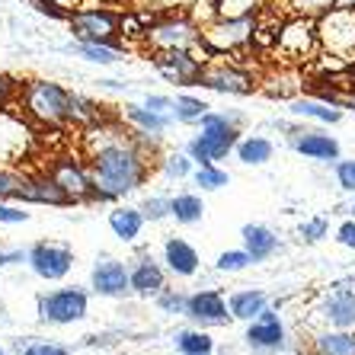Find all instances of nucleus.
I'll use <instances>...</instances> for the list:
<instances>
[{
    "label": "nucleus",
    "mask_w": 355,
    "mask_h": 355,
    "mask_svg": "<svg viewBox=\"0 0 355 355\" xmlns=\"http://www.w3.org/2000/svg\"><path fill=\"white\" fill-rule=\"evenodd\" d=\"M227 307H231L234 320L250 323L269 307V295H266L263 288H240V291H231V295H227Z\"/></svg>",
    "instance_id": "27"
},
{
    "label": "nucleus",
    "mask_w": 355,
    "mask_h": 355,
    "mask_svg": "<svg viewBox=\"0 0 355 355\" xmlns=\"http://www.w3.org/2000/svg\"><path fill=\"white\" fill-rule=\"evenodd\" d=\"M13 99H19V83L13 77L0 74V109H7Z\"/></svg>",
    "instance_id": "47"
},
{
    "label": "nucleus",
    "mask_w": 355,
    "mask_h": 355,
    "mask_svg": "<svg viewBox=\"0 0 355 355\" xmlns=\"http://www.w3.org/2000/svg\"><path fill=\"white\" fill-rule=\"evenodd\" d=\"M29 211L26 205H13V202H0V224H26L29 221Z\"/></svg>",
    "instance_id": "45"
},
{
    "label": "nucleus",
    "mask_w": 355,
    "mask_h": 355,
    "mask_svg": "<svg viewBox=\"0 0 355 355\" xmlns=\"http://www.w3.org/2000/svg\"><path fill=\"white\" fill-rule=\"evenodd\" d=\"M144 224H148V218L135 205H116L109 211V231L116 234L122 243H135L141 237V231H144Z\"/></svg>",
    "instance_id": "26"
},
{
    "label": "nucleus",
    "mask_w": 355,
    "mask_h": 355,
    "mask_svg": "<svg viewBox=\"0 0 355 355\" xmlns=\"http://www.w3.org/2000/svg\"><path fill=\"white\" fill-rule=\"evenodd\" d=\"M58 3H64L67 10H74V7H80V0H58Z\"/></svg>",
    "instance_id": "52"
},
{
    "label": "nucleus",
    "mask_w": 355,
    "mask_h": 355,
    "mask_svg": "<svg viewBox=\"0 0 355 355\" xmlns=\"http://www.w3.org/2000/svg\"><path fill=\"white\" fill-rule=\"evenodd\" d=\"M336 7H349V10H355V0H336Z\"/></svg>",
    "instance_id": "53"
},
{
    "label": "nucleus",
    "mask_w": 355,
    "mask_h": 355,
    "mask_svg": "<svg viewBox=\"0 0 355 355\" xmlns=\"http://www.w3.org/2000/svg\"><path fill=\"white\" fill-rule=\"evenodd\" d=\"M317 39H320V49L330 55H339V58L355 55V10L333 7L330 13H323L317 19Z\"/></svg>",
    "instance_id": "12"
},
{
    "label": "nucleus",
    "mask_w": 355,
    "mask_h": 355,
    "mask_svg": "<svg viewBox=\"0 0 355 355\" xmlns=\"http://www.w3.org/2000/svg\"><path fill=\"white\" fill-rule=\"evenodd\" d=\"M266 0H215V17H257Z\"/></svg>",
    "instance_id": "37"
},
{
    "label": "nucleus",
    "mask_w": 355,
    "mask_h": 355,
    "mask_svg": "<svg viewBox=\"0 0 355 355\" xmlns=\"http://www.w3.org/2000/svg\"><path fill=\"white\" fill-rule=\"evenodd\" d=\"M157 164H160V173L176 182L192 180V173H196V160H192L186 150H164V157H160Z\"/></svg>",
    "instance_id": "33"
},
{
    "label": "nucleus",
    "mask_w": 355,
    "mask_h": 355,
    "mask_svg": "<svg viewBox=\"0 0 355 355\" xmlns=\"http://www.w3.org/2000/svg\"><path fill=\"white\" fill-rule=\"evenodd\" d=\"M253 266V259H250V253L243 247L240 250H224L221 257L215 259V269L224 275H234V272H243V269H250Z\"/></svg>",
    "instance_id": "39"
},
{
    "label": "nucleus",
    "mask_w": 355,
    "mask_h": 355,
    "mask_svg": "<svg viewBox=\"0 0 355 355\" xmlns=\"http://www.w3.org/2000/svg\"><path fill=\"white\" fill-rule=\"evenodd\" d=\"M288 144L295 154H301L307 160H317V164H336L343 157L339 141L327 132H301V128H295L288 135Z\"/></svg>",
    "instance_id": "19"
},
{
    "label": "nucleus",
    "mask_w": 355,
    "mask_h": 355,
    "mask_svg": "<svg viewBox=\"0 0 355 355\" xmlns=\"http://www.w3.org/2000/svg\"><path fill=\"white\" fill-rule=\"evenodd\" d=\"M19 182H23V173H19V170L0 166V202H17Z\"/></svg>",
    "instance_id": "42"
},
{
    "label": "nucleus",
    "mask_w": 355,
    "mask_h": 355,
    "mask_svg": "<svg viewBox=\"0 0 355 355\" xmlns=\"http://www.w3.org/2000/svg\"><path fill=\"white\" fill-rule=\"evenodd\" d=\"M17 202H23V205H51V208L74 205L71 196L61 189L58 182L51 180V173H23Z\"/></svg>",
    "instance_id": "18"
},
{
    "label": "nucleus",
    "mask_w": 355,
    "mask_h": 355,
    "mask_svg": "<svg viewBox=\"0 0 355 355\" xmlns=\"http://www.w3.org/2000/svg\"><path fill=\"white\" fill-rule=\"evenodd\" d=\"M74 42H122V17L109 7H77L67 17Z\"/></svg>",
    "instance_id": "7"
},
{
    "label": "nucleus",
    "mask_w": 355,
    "mask_h": 355,
    "mask_svg": "<svg viewBox=\"0 0 355 355\" xmlns=\"http://www.w3.org/2000/svg\"><path fill=\"white\" fill-rule=\"evenodd\" d=\"M29 7H33L35 13H42V17L61 19V23H67V17H71V10H67L64 3H58V0H29Z\"/></svg>",
    "instance_id": "43"
},
{
    "label": "nucleus",
    "mask_w": 355,
    "mask_h": 355,
    "mask_svg": "<svg viewBox=\"0 0 355 355\" xmlns=\"http://www.w3.org/2000/svg\"><path fill=\"white\" fill-rule=\"evenodd\" d=\"M0 355H10V352H7V349H3V346H0Z\"/></svg>",
    "instance_id": "55"
},
{
    "label": "nucleus",
    "mask_w": 355,
    "mask_h": 355,
    "mask_svg": "<svg viewBox=\"0 0 355 355\" xmlns=\"http://www.w3.org/2000/svg\"><path fill=\"white\" fill-rule=\"evenodd\" d=\"M211 51L205 45L198 49H173V51H157L154 55V67L164 80L176 83V87H198L202 67H205Z\"/></svg>",
    "instance_id": "9"
},
{
    "label": "nucleus",
    "mask_w": 355,
    "mask_h": 355,
    "mask_svg": "<svg viewBox=\"0 0 355 355\" xmlns=\"http://www.w3.org/2000/svg\"><path fill=\"white\" fill-rule=\"evenodd\" d=\"M186 301H189V295H182V291H176V288H164L154 297L157 311L166 317H186Z\"/></svg>",
    "instance_id": "38"
},
{
    "label": "nucleus",
    "mask_w": 355,
    "mask_h": 355,
    "mask_svg": "<svg viewBox=\"0 0 355 355\" xmlns=\"http://www.w3.org/2000/svg\"><path fill=\"white\" fill-rule=\"evenodd\" d=\"M307 352H317V355H355V330L320 327V330L311 336Z\"/></svg>",
    "instance_id": "23"
},
{
    "label": "nucleus",
    "mask_w": 355,
    "mask_h": 355,
    "mask_svg": "<svg viewBox=\"0 0 355 355\" xmlns=\"http://www.w3.org/2000/svg\"><path fill=\"white\" fill-rule=\"evenodd\" d=\"M164 266L176 279H192L202 269V257L186 237H166L164 240Z\"/></svg>",
    "instance_id": "21"
},
{
    "label": "nucleus",
    "mask_w": 355,
    "mask_h": 355,
    "mask_svg": "<svg viewBox=\"0 0 355 355\" xmlns=\"http://www.w3.org/2000/svg\"><path fill=\"white\" fill-rule=\"evenodd\" d=\"M288 112L295 119H314L320 125H336L343 122V106H333L320 96H297L288 103Z\"/></svg>",
    "instance_id": "24"
},
{
    "label": "nucleus",
    "mask_w": 355,
    "mask_h": 355,
    "mask_svg": "<svg viewBox=\"0 0 355 355\" xmlns=\"http://www.w3.org/2000/svg\"><path fill=\"white\" fill-rule=\"evenodd\" d=\"M192 182H196L202 192H218V189H224V186L231 182V173H227L224 166H218V164H198L196 173H192Z\"/></svg>",
    "instance_id": "35"
},
{
    "label": "nucleus",
    "mask_w": 355,
    "mask_h": 355,
    "mask_svg": "<svg viewBox=\"0 0 355 355\" xmlns=\"http://www.w3.org/2000/svg\"><path fill=\"white\" fill-rule=\"evenodd\" d=\"M23 355H71V349L61 346V343H49V339H39V343H29L23 349Z\"/></svg>",
    "instance_id": "46"
},
{
    "label": "nucleus",
    "mask_w": 355,
    "mask_h": 355,
    "mask_svg": "<svg viewBox=\"0 0 355 355\" xmlns=\"http://www.w3.org/2000/svg\"><path fill=\"white\" fill-rule=\"evenodd\" d=\"M77 257L74 250L67 243H58V240H35L33 247L26 250V266L33 269L35 279L42 282H61L71 275Z\"/></svg>",
    "instance_id": "8"
},
{
    "label": "nucleus",
    "mask_w": 355,
    "mask_h": 355,
    "mask_svg": "<svg viewBox=\"0 0 355 355\" xmlns=\"http://www.w3.org/2000/svg\"><path fill=\"white\" fill-rule=\"evenodd\" d=\"M90 291L99 297H128L132 295V275L128 263L116 257H103L90 269Z\"/></svg>",
    "instance_id": "17"
},
{
    "label": "nucleus",
    "mask_w": 355,
    "mask_h": 355,
    "mask_svg": "<svg viewBox=\"0 0 355 355\" xmlns=\"http://www.w3.org/2000/svg\"><path fill=\"white\" fill-rule=\"evenodd\" d=\"M170 218H173L176 224H198L202 218H205V202H202V196L198 192H176L173 198H170Z\"/></svg>",
    "instance_id": "31"
},
{
    "label": "nucleus",
    "mask_w": 355,
    "mask_h": 355,
    "mask_svg": "<svg viewBox=\"0 0 355 355\" xmlns=\"http://www.w3.org/2000/svg\"><path fill=\"white\" fill-rule=\"evenodd\" d=\"M99 87H106V90H122L125 83H119V80H99Z\"/></svg>",
    "instance_id": "51"
},
{
    "label": "nucleus",
    "mask_w": 355,
    "mask_h": 355,
    "mask_svg": "<svg viewBox=\"0 0 355 355\" xmlns=\"http://www.w3.org/2000/svg\"><path fill=\"white\" fill-rule=\"evenodd\" d=\"M257 39V17H215L202 26V42L211 55H237Z\"/></svg>",
    "instance_id": "6"
},
{
    "label": "nucleus",
    "mask_w": 355,
    "mask_h": 355,
    "mask_svg": "<svg viewBox=\"0 0 355 355\" xmlns=\"http://www.w3.org/2000/svg\"><path fill=\"white\" fill-rule=\"evenodd\" d=\"M282 3H285L288 17H311V19H320L323 13H330L336 7V0H282Z\"/></svg>",
    "instance_id": "36"
},
{
    "label": "nucleus",
    "mask_w": 355,
    "mask_h": 355,
    "mask_svg": "<svg viewBox=\"0 0 355 355\" xmlns=\"http://www.w3.org/2000/svg\"><path fill=\"white\" fill-rule=\"evenodd\" d=\"M176 349L182 355H202V352H215V336L202 327H192V330H180L176 333Z\"/></svg>",
    "instance_id": "34"
},
{
    "label": "nucleus",
    "mask_w": 355,
    "mask_h": 355,
    "mask_svg": "<svg viewBox=\"0 0 355 355\" xmlns=\"http://www.w3.org/2000/svg\"><path fill=\"white\" fill-rule=\"evenodd\" d=\"M154 160L132 141V135L109 128L106 122L87 128V166L93 176V202H119L138 192L150 176Z\"/></svg>",
    "instance_id": "1"
},
{
    "label": "nucleus",
    "mask_w": 355,
    "mask_h": 355,
    "mask_svg": "<svg viewBox=\"0 0 355 355\" xmlns=\"http://www.w3.org/2000/svg\"><path fill=\"white\" fill-rule=\"evenodd\" d=\"M122 119L132 125V128L148 132V135H166L170 122H173V116H170V112H157V109L138 106V103H125V106H122Z\"/></svg>",
    "instance_id": "25"
},
{
    "label": "nucleus",
    "mask_w": 355,
    "mask_h": 355,
    "mask_svg": "<svg viewBox=\"0 0 355 355\" xmlns=\"http://www.w3.org/2000/svg\"><path fill=\"white\" fill-rule=\"evenodd\" d=\"M240 240H243V250L250 253L253 266L257 263H266V259H272L279 253L282 240L272 227H266V224H243V231H240Z\"/></svg>",
    "instance_id": "22"
},
{
    "label": "nucleus",
    "mask_w": 355,
    "mask_h": 355,
    "mask_svg": "<svg viewBox=\"0 0 355 355\" xmlns=\"http://www.w3.org/2000/svg\"><path fill=\"white\" fill-rule=\"evenodd\" d=\"M314 320L320 327L355 330V279L336 282L330 291H323L314 304Z\"/></svg>",
    "instance_id": "11"
},
{
    "label": "nucleus",
    "mask_w": 355,
    "mask_h": 355,
    "mask_svg": "<svg viewBox=\"0 0 355 355\" xmlns=\"http://www.w3.org/2000/svg\"><path fill=\"white\" fill-rule=\"evenodd\" d=\"M71 96L74 90L55 80H29L26 87H19V103H23L26 116L49 128L71 125Z\"/></svg>",
    "instance_id": "3"
},
{
    "label": "nucleus",
    "mask_w": 355,
    "mask_h": 355,
    "mask_svg": "<svg viewBox=\"0 0 355 355\" xmlns=\"http://www.w3.org/2000/svg\"><path fill=\"white\" fill-rule=\"evenodd\" d=\"M106 122V109L99 106L96 99L90 96H83V93H74L71 96V125L74 128H96V125Z\"/></svg>",
    "instance_id": "30"
},
{
    "label": "nucleus",
    "mask_w": 355,
    "mask_h": 355,
    "mask_svg": "<svg viewBox=\"0 0 355 355\" xmlns=\"http://www.w3.org/2000/svg\"><path fill=\"white\" fill-rule=\"evenodd\" d=\"M170 198L173 196H160V192H150V196H144V202H141V211H144V218L148 221H164V218H170Z\"/></svg>",
    "instance_id": "40"
},
{
    "label": "nucleus",
    "mask_w": 355,
    "mask_h": 355,
    "mask_svg": "<svg viewBox=\"0 0 355 355\" xmlns=\"http://www.w3.org/2000/svg\"><path fill=\"white\" fill-rule=\"evenodd\" d=\"M39 320L51 323V327H71V323L87 320L90 314V291L77 288V285H64V288L42 291L39 301Z\"/></svg>",
    "instance_id": "4"
},
{
    "label": "nucleus",
    "mask_w": 355,
    "mask_h": 355,
    "mask_svg": "<svg viewBox=\"0 0 355 355\" xmlns=\"http://www.w3.org/2000/svg\"><path fill=\"white\" fill-rule=\"evenodd\" d=\"M186 317H189L196 327L202 330H215V327H227L234 320L231 307H227V297L221 288H202L192 291L189 301H186Z\"/></svg>",
    "instance_id": "15"
},
{
    "label": "nucleus",
    "mask_w": 355,
    "mask_h": 355,
    "mask_svg": "<svg viewBox=\"0 0 355 355\" xmlns=\"http://www.w3.org/2000/svg\"><path fill=\"white\" fill-rule=\"evenodd\" d=\"M336 243L346 250H355V218H349L336 227Z\"/></svg>",
    "instance_id": "48"
},
{
    "label": "nucleus",
    "mask_w": 355,
    "mask_h": 355,
    "mask_svg": "<svg viewBox=\"0 0 355 355\" xmlns=\"http://www.w3.org/2000/svg\"><path fill=\"white\" fill-rule=\"evenodd\" d=\"M144 106L157 109V112H170V116H173V96H160V93H148V99H144Z\"/></svg>",
    "instance_id": "49"
},
{
    "label": "nucleus",
    "mask_w": 355,
    "mask_h": 355,
    "mask_svg": "<svg viewBox=\"0 0 355 355\" xmlns=\"http://www.w3.org/2000/svg\"><path fill=\"white\" fill-rule=\"evenodd\" d=\"M243 343H247L250 352L257 355H279L288 349V330H285V320L275 307H266L257 320L247 323V333H243Z\"/></svg>",
    "instance_id": "13"
},
{
    "label": "nucleus",
    "mask_w": 355,
    "mask_h": 355,
    "mask_svg": "<svg viewBox=\"0 0 355 355\" xmlns=\"http://www.w3.org/2000/svg\"><path fill=\"white\" fill-rule=\"evenodd\" d=\"M297 237L304 240V243H320L323 237H330V221L327 218H307L301 227H297Z\"/></svg>",
    "instance_id": "41"
},
{
    "label": "nucleus",
    "mask_w": 355,
    "mask_h": 355,
    "mask_svg": "<svg viewBox=\"0 0 355 355\" xmlns=\"http://www.w3.org/2000/svg\"><path fill=\"white\" fill-rule=\"evenodd\" d=\"M320 49L317 39V19L311 17H288L275 29V51L288 61H307Z\"/></svg>",
    "instance_id": "10"
},
{
    "label": "nucleus",
    "mask_w": 355,
    "mask_h": 355,
    "mask_svg": "<svg viewBox=\"0 0 355 355\" xmlns=\"http://www.w3.org/2000/svg\"><path fill=\"white\" fill-rule=\"evenodd\" d=\"M144 42H148V49L154 51V55H157V51L198 49V45H205V42H202V26H198L196 19L182 17V13L150 19L148 29H144Z\"/></svg>",
    "instance_id": "5"
},
{
    "label": "nucleus",
    "mask_w": 355,
    "mask_h": 355,
    "mask_svg": "<svg viewBox=\"0 0 355 355\" xmlns=\"http://www.w3.org/2000/svg\"><path fill=\"white\" fill-rule=\"evenodd\" d=\"M202 355H215V352H202Z\"/></svg>",
    "instance_id": "56"
},
{
    "label": "nucleus",
    "mask_w": 355,
    "mask_h": 355,
    "mask_svg": "<svg viewBox=\"0 0 355 355\" xmlns=\"http://www.w3.org/2000/svg\"><path fill=\"white\" fill-rule=\"evenodd\" d=\"M208 109H211V106H208L202 96H192V93H180V96L173 99V122H180V125H198Z\"/></svg>",
    "instance_id": "32"
},
{
    "label": "nucleus",
    "mask_w": 355,
    "mask_h": 355,
    "mask_svg": "<svg viewBox=\"0 0 355 355\" xmlns=\"http://www.w3.org/2000/svg\"><path fill=\"white\" fill-rule=\"evenodd\" d=\"M234 154H237L240 164H247V166H263L272 160L275 154V144L266 135H240L237 141V148H234Z\"/></svg>",
    "instance_id": "29"
},
{
    "label": "nucleus",
    "mask_w": 355,
    "mask_h": 355,
    "mask_svg": "<svg viewBox=\"0 0 355 355\" xmlns=\"http://www.w3.org/2000/svg\"><path fill=\"white\" fill-rule=\"evenodd\" d=\"M26 263V250H3L0 247V269H7V266H19Z\"/></svg>",
    "instance_id": "50"
},
{
    "label": "nucleus",
    "mask_w": 355,
    "mask_h": 355,
    "mask_svg": "<svg viewBox=\"0 0 355 355\" xmlns=\"http://www.w3.org/2000/svg\"><path fill=\"white\" fill-rule=\"evenodd\" d=\"M333 166H336V182H339V189L349 192V196H355V160H343V157H339Z\"/></svg>",
    "instance_id": "44"
},
{
    "label": "nucleus",
    "mask_w": 355,
    "mask_h": 355,
    "mask_svg": "<svg viewBox=\"0 0 355 355\" xmlns=\"http://www.w3.org/2000/svg\"><path fill=\"white\" fill-rule=\"evenodd\" d=\"M198 87L224 93V96H247V93L257 90V80H253L250 71L237 67L234 61H205Z\"/></svg>",
    "instance_id": "14"
},
{
    "label": "nucleus",
    "mask_w": 355,
    "mask_h": 355,
    "mask_svg": "<svg viewBox=\"0 0 355 355\" xmlns=\"http://www.w3.org/2000/svg\"><path fill=\"white\" fill-rule=\"evenodd\" d=\"M128 275H132V295L138 297H157L166 288V266H160L148 253L128 263Z\"/></svg>",
    "instance_id": "20"
},
{
    "label": "nucleus",
    "mask_w": 355,
    "mask_h": 355,
    "mask_svg": "<svg viewBox=\"0 0 355 355\" xmlns=\"http://www.w3.org/2000/svg\"><path fill=\"white\" fill-rule=\"evenodd\" d=\"M71 51L90 64H119L128 55V45L122 42H74Z\"/></svg>",
    "instance_id": "28"
},
{
    "label": "nucleus",
    "mask_w": 355,
    "mask_h": 355,
    "mask_svg": "<svg viewBox=\"0 0 355 355\" xmlns=\"http://www.w3.org/2000/svg\"><path fill=\"white\" fill-rule=\"evenodd\" d=\"M51 180L58 182L61 189L71 196V202H93V192H96V186H93V176H90V166L83 164V160L77 157H58L55 164L49 166Z\"/></svg>",
    "instance_id": "16"
},
{
    "label": "nucleus",
    "mask_w": 355,
    "mask_h": 355,
    "mask_svg": "<svg viewBox=\"0 0 355 355\" xmlns=\"http://www.w3.org/2000/svg\"><path fill=\"white\" fill-rule=\"evenodd\" d=\"M349 218H355V205H349Z\"/></svg>",
    "instance_id": "54"
},
{
    "label": "nucleus",
    "mask_w": 355,
    "mask_h": 355,
    "mask_svg": "<svg viewBox=\"0 0 355 355\" xmlns=\"http://www.w3.org/2000/svg\"><path fill=\"white\" fill-rule=\"evenodd\" d=\"M240 125L243 116L240 112H211L208 109L202 122H198V132L186 141V154L198 164H218L227 154H234L240 141Z\"/></svg>",
    "instance_id": "2"
}]
</instances>
